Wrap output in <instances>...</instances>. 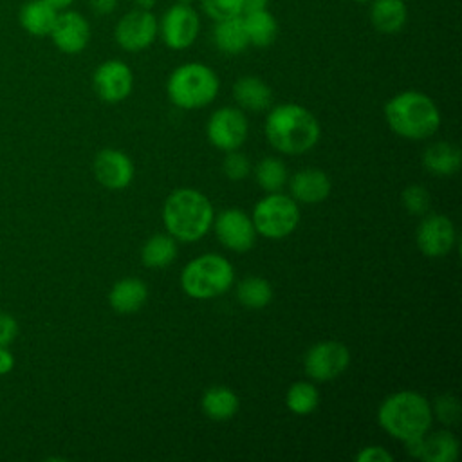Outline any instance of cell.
<instances>
[{"instance_id":"9","label":"cell","mask_w":462,"mask_h":462,"mask_svg":"<svg viewBox=\"0 0 462 462\" xmlns=\"http://www.w3.org/2000/svg\"><path fill=\"white\" fill-rule=\"evenodd\" d=\"M159 34V20L152 11L132 9L119 18L114 29L117 45L128 52L148 49Z\"/></svg>"},{"instance_id":"25","label":"cell","mask_w":462,"mask_h":462,"mask_svg":"<svg viewBox=\"0 0 462 462\" xmlns=\"http://www.w3.org/2000/svg\"><path fill=\"white\" fill-rule=\"evenodd\" d=\"M242 22L245 27L249 45L267 47L276 40L278 22L267 9L242 14Z\"/></svg>"},{"instance_id":"17","label":"cell","mask_w":462,"mask_h":462,"mask_svg":"<svg viewBox=\"0 0 462 462\" xmlns=\"http://www.w3.org/2000/svg\"><path fill=\"white\" fill-rule=\"evenodd\" d=\"M404 446L411 457L426 462H455L458 457V440L446 430L428 431L420 439L404 442Z\"/></svg>"},{"instance_id":"28","label":"cell","mask_w":462,"mask_h":462,"mask_svg":"<svg viewBox=\"0 0 462 462\" xmlns=\"http://www.w3.org/2000/svg\"><path fill=\"white\" fill-rule=\"evenodd\" d=\"M236 298L247 309H263L273 300V287L260 276H249L238 283Z\"/></svg>"},{"instance_id":"12","label":"cell","mask_w":462,"mask_h":462,"mask_svg":"<svg viewBox=\"0 0 462 462\" xmlns=\"http://www.w3.org/2000/svg\"><path fill=\"white\" fill-rule=\"evenodd\" d=\"M215 235L220 240V244L231 251L244 253L249 251L254 245L256 240V229L251 220L242 209L231 208L224 209L213 218Z\"/></svg>"},{"instance_id":"31","label":"cell","mask_w":462,"mask_h":462,"mask_svg":"<svg viewBox=\"0 0 462 462\" xmlns=\"http://www.w3.org/2000/svg\"><path fill=\"white\" fill-rule=\"evenodd\" d=\"M242 2L244 0H200L204 13L215 22L242 16Z\"/></svg>"},{"instance_id":"32","label":"cell","mask_w":462,"mask_h":462,"mask_svg":"<svg viewBox=\"0 0 462 462\" xmlns=\"http://www.w3.org/2000/svg\"><path fill=\"white\" fill-rule=\"evenodd\" d=\"M402 206L411 215H424L430 208V193L426 191V188L411 184L402 191Z\"/></svg>"},{"instance_id":"15","label":"cell","mask_w":462,"mask_h":462,"mask_svg":"<svg viewBox=\"0 0 462 462\" xmlns=\"http://www.w3.org/2000/svg\"><path fill=\"white\" fill-rule=\"evenodd\" d=\"M455 226L453 222L440 213L424 217L417 227V245L419 249L431 258L448 254L455 245Z\"/></svg>"},{"instance_id":"6","label":"cell","mask_w":462,"mask_h":462,"mask_svg":"<svg viewBox=\"0 0 462 462\" xmlns=\"http://www.w3.org/2000/svg\"><path fill=\"white\" fill-rule=\"evenodd\" d=\"M233 265L220 254L208 253L193 258L180 274L182 291L195 300L224 294L233 283Z\"/></svg>"},{"instance_id":"38","label":"cell","mask_w":462,"mask_h":462,"mask_svg":"<svg viewBox=\"0 0 462 462\" xmlns=\"http://www.w3.org/2000/svg\"><path fill=\"white\" fill-rule=\"evenodd\" d=\"M88 4L97 14H110L117 7V0H88Z\"/></svg>"},{"instance_id":"27","label":"cell","mask_w":462,"mask_h":462,"mask_svg":"<svg viewBox=\"0 0 462 462\" xmlns=\"http://www.w3.org/2000/svg\"><path fill=\"white\" fill-rule=\"evenodd\" d=\"M177 256V244L171 235H153L141 251V260L146 267L161 269L170 265Z\"/></svg>"},{"instance_id":"14","label":"cell","mask_w":462,"mask_h":462,"mask_svg":"<svg viewBox=\"0 0 462 462\" xmlns=\"http://www.w3.org/2000/svg\"><path fill=\"white\" fill-rule=\"evenodd\" d=\"M49 36L58 51L65 54H79L90 42V25L81 13L61 9Z\"/></svg>"},{"instance_id":"23","label":"cell","mask_w":462,"mask_h":462,"mask_svg":"<svg viewBox=\"0 0 462 462\" xmlns=\"http://www.w3.org/2000/svg\"><path fill=\"white\" fill-rule=\"evenodd\" d=\"M233 96L242 108L251 112L265 110L273 101V92L269 85L256 76H242L240 79H236L233 87Z\"/></svg>"},{"instance_id":"39","label":"cell","mask_w":462,"mask_h":462,"mask_svg":"<svg viewBox=\"0 0 462 462\" xmlns=\"http://www.w3.org/2000/svg\"><path fill=\"white\" fill-rule=\"evenodd\" d=\"M267 5H269V0H244L242 2V14L267 9Z\"/></svg>"},{"instance_id":"20","label":"cell","mask_w":462,"mask_h":462,"mask_svg":"<svg viewBox=\"0 0 462 462\" xmlns=\"http://www.w3.org/2000/svg\"><path fill=\"white\" fill-rule=\"evenodd\" d=\"M148 298V287L139 278H123L108 292L110 307L116 312L130 314L143 307V303Z\"/></svg>"},{"instance_id":"1","label":"cell","mask_w":462,"mask_h":462,"mask_svg":"<svg viewBox=\"0 0 462 462\" xmlns=\"http://www.w3.org/2000/svg\"><path fill=\"white\" fill-rule=\"evenodd\" d=\"M316 116L301 105H276L265 117V137L269 144L287 155H300L319 141Z\"/></svg>"},{"instance_id":"42","label":"cell","mask_w":462,"mask_h":462,"mask_svg":"<svg viewBox=\"0 0 462 462\" xmlns=\"http://www.w3.org/2000/svg\"><path fill=\"white\" fill-rule=\"evenodd\" d=\"M354 2H357V4H370L372 0H354Z\"/></svg>"},{"instance_id":"34","label":"cell","mask_w":462,"mask_h":462,"mask_svg":"<svg viewBox=\"0 0 462 462\" xmlns=\"http://www.w3.org/2000/svg\"><path fill=\"white\" fill-rule=\"evenodd\" d=\"M222 170H224L227 179L242 180V179H245L249 175L251 164H249V159L244 153H238V152L231 150V152H227V155L224 159Z\"/></svg>"},{"instance_id":"37","label":"cell","mask_w":462,"mask_h":462,"mask_svg":"<svg viewBox=\"0 0 462 462\" xmlns=\"http://www.w3.org/2000/svg\"><path fill=\"white\" fill-rule=\"evenodd\" d=\"M14 368V356L7 346H0V375L9 374Z\"/></svg>"},{"instance_id":"26","label":"cell","mask_w":462,"mask_h":462,"mask_svg":"<svg viewBox=\"0 0 462 462\" xmlns=\"http://www.w3.org/2000/svg\"><path fill=\"white\" fill-rule=\"evenodd\" d=\"M200 404L211 420H227L238 410V397L227 386H211L204 392Z\"/></svg>"},{"instance_id":"18","label":"cell","mask_w":462,"mask_h":462,"mask_svg":"<svg viewBox=\"0 0 462 462\" xmlns=\"http://www.w3.org/2000/svg\"><path fill=\"white\" fill-rule=\"evenodd\" d=\"M294 200L303 204H318L330 195V179L318 168H305L296 171L289 182Z\"/></svg>"},{"instance_id":"21","label":"cell","mask_w":462,"mask_h":462,"mask_svg":"<svg viewBox=\"0 0 462 462\" xmlns=\"http://www.w3.org/2000/svg\"><path fill=\"white\" fill-rule=\"evenodd\" d=\"M58 13L60 11L51 4H47L45 0H29L22 5L18 20H20V25L29 34L43 38L51 34Z\"/></svg>"},{"instance_id":"3","label":"cell","mask_w":462,"mask_h":462,"mask_svg":"<svg viewBox=\"0 0 462 462\" xmlns=\"http://www.w3.org/2000/svg\"><path fill=\"white\" fill-rule=\"evenodd\" d=\"M213 206L209 199L193 189H173L162 206V222L175 240L195 242L202 238L213 224Z\"/></svg>"},{"instance_id":"41","label":"cell","mask_w":462,"mask_h":462,"mask_svg":"<svg viewBox=\"0 0 462 462\" xmlns=\"http://www.w3.org/2000/svg\"><path fill=\"white\" fill-rule=\"evenodd\" d=\"M47 4H51L52 7H56L58 11H61V9H67L74 0H45Z\"/></svg>"},{"instance_id":"22","label":"cell","mask_w":462,"mask_h":462,"mask_svg":"<svg viewBox=\"0 0 462 462\" xmlns=\"http://www.w3.org/2000/svg\"><path fill=\"white\" fill-rule=\"evenodd\" d=\"M462 162V153L457 144L451 143H433L424 150L422 155V164L424 168L439 177H449L455 175L460 168Z\"/></svg>"},{"instance_id":"16","label":"cell","mask_w":462,"mask_h":462,"mask_svg":"<svg viewBox=\"0 0 462 462\" xmlns=\"http://www.w3.org/2000/svg\"><path fill=\"white\" fill-rule=\"evenodd\" d=\"M94 175L101 186L108 189H123L134 179V162L126 153L105 148L94 159Z\"/></svg>"},{"instance_id":"43","label":"cell","mask_w":462,"mask_h":462,"mask_svg":"<svg viewBox=\"0 0 462 462\" xmlns=\"http://www.w3.org/2000/svg\"><path fill=\"white\" fill-rule=\"evenodd\" d=\"M177 2H182V4H191L193 0H177Z\"/></svg>"},{"instance_id":"7","label":"cell","mask_w":462,"mask_h":462,"mask_svg":"<svg viewBox=\"0 0 462 462\" xmlns=\"http://www.w3.org/2000/svg\"><path fill=\"white\" fill-rule=\"evenodd\" d=\"M251 220L256 235L274 240L283 238L298 227L300 208L292 197L274 191L256 202Z\"/></svg>"},{"instance_id":"33","label":"cell","mask_w":462,"mask_h":462,"mask_svg":"<svg viewBox=\"0 0 462 462\" xmlns=\"http://www.w3.org/2000/svg\"><path fill=\"white\" fill-rule=\"evenodd\" d=\"M431 411L435 413V417L442 422V424H455L458 422V417H460V404H458V399L449 395V393H444V395H439L435 399V404L431 408Z\"/></svg>"},{"instance_id":"29","label":"cell","mask_w":462,"mask_h":462,"mask_svg":"<svg viewBox=\"0 0 462 462\" xmlns=\"http://www.w3.org/2000/svg\"><path fill=\"white\" fill-rule=\"evenodd\" d=\"M254 179L262 189L274 193L280 191L287 182V168L276 157L262 159L254 168Z\"/></svg>"},{"instance_id":"40","label":"cell","mask_w":462,"mask_h":462,"mask_svg":"<svg viewBox=\"0 0 462 462\" xmlns=\"http://www.w3.org/2000/svg\"><path fill=\"white\" fill-rule=\"evenodd\" d=\"M137 9H144V11H152L157 5V0H134Z\"/></svg>"},{"instance_id":"2","label":"cell","mask_w":462,"mask_h":462,"mask_svg":"<svg viewBox=\"0 0 462 462\" xmlns=\"http://www.w3.org/2000/svg\"><path fill=\"white\" fill-rule=\"evenodd\" d=\"M377 422L390 437L410 442L430 431L433 422L431 404L417 392H395L381 402Z\"/></svg>"},{"instance_id":"5","label":"cell","mask_w":462,"mask_h":462,"mask_svg":"<svg viewBox=\"0 0 462 462\" xmlns=\"http://www.w3.org/2000/svg\"><path fill=\"white\" fill-rule=\"evenodd\" d=\"M218 76L204 63L189 61L179 65L168 78L166 92L170 101L186 110H195L209 105L218 94Z\"/></svg>"},{"instance_id":"30","label":"cell","mask_w":462,"mask_h":462,"mask_svg":"<svg viewBox=\"0 0 462 462\" xmlns=\"http://www.w3.org/2000/svg\"><path fill=\"white\" fill-rule=\"evenodd\" d=\"M319 402V393L314 384L300 381L294 383L285 395V404L287 408L296 413V415H307L318 408Z\"/></svg>"},{"instance_id":"35","label":"cell","mask_w":462,"mask_h":462,"mask_svg":"<svg viewBox=\"0 0 462 462\" xmlns=\"http://www.w3.org/2000/svg\"><path fill=\"white\" fill-rule=\"evenodd\" d=\"M16 336L18 321L7 312H0V346H9Z\"/></svg>"},{"instance_id":"4","label":"cell","mask_w":462,"mask_h":462,"mask_svg":"<svg viewBox=\"0 0 462 462\" xmlns=\"http://www.w3.org/2000/svg\"><path fill=\"white\" fill-rule=\"evenodd\" d=\"M388 126L406 139H426L440 126V112L435 101L417 90H404L390 97L384 105Z\"/></svg>"},{"instance_id":"13","label":"cell","mask_w":462,"mask_h":462,"mask_svg":"<svg viewBox=\"0 0 462 462\" xmlns=\"http://www.w3.org/2000/svg\"><path fill=\"white\" fill-rule=\"evenodd\" d=\"M92 85L99 99L106 103H119L130 96L134 74L125 61L106 60L94 70Z\"/></svg>"},{"instance_id":"10","label":"cell","mask_w":462,"mask_h":462,"mask_svg":"<svg viewBox=\"0 0 462 462\" xmlns=\"http://www.w3.org/2000/svg\"><path fill=\"white\" fill-rule=\"evenodd\" d=\"M350 365V352L341 341H319L312 345L305 356L303 366L314 381H332L339 377Z\"/></svg>"},{"instance_id":"36","label":"cell","mask_w":462,"mask_h":462,"mask_svg":"<svg viewBox=\"0 0 462 462\" xmlns=\"http://www.w3.org/2000/svg\"><path fill=\"white\" fill-rule=\"evenodd\" d=\"M357 462H392L393 457L381 446H368L356 455Z\"/></svg>"},{"instance_id":"24","label":"cell","mask_w":462,"mask_h":462,"mask_svg":"<svg viewBox=\"0 0 462 462\" xmlns=\"http://www.w3.org/2000/svg\"><path fill=\"white\" fill-rule=\"evenodd\" d=\"M213 42L226 54H240L249 47L242 16L218 20L213 27Z\"/></svg>"},{"instance_id":"8","label":"cell","mask_w":462,"mask_h":462,"mask_svg":"<svg viewBox=\"0 0 462 462\" xmlns=\"http://www.w3.org/2000/svg\"><path fill=\"white\" fill-rule=\"evenodd\" d=\"M199 31V13L189 4L182 2L168 7L159 22V32L162 36V42L173 51L188 49L197 40Z\"/></svg>"},{"instance_id":"19","label":"cell","mask_w":462,"mask_h":462,"mask_svg":"<svg viewBox=\"0 0 462 462\" xmlns=\"http://www.w3.org/2000/svg\"><path fill=\"white\" fill-rule=\"evenodd\" d=\"M368 16L375 31L395 34L406 25L408 7L404 0H372Z\"/></svg>"},{"instance_id":"11","label":"cell","mask_w":462,"mask_h":462,"mask_svg":"<svg viewBox=\"0 0 462 462\" xmlns=\"http://www.w3.org/2000/svg\"><path fill=\"white\" fill-rule=\"evenodd\" d=\"M206 134L215 148L224 152L236 150L247 137V119L242 110L222 106L211 114Z\"/></svg>"}]
</instances>
